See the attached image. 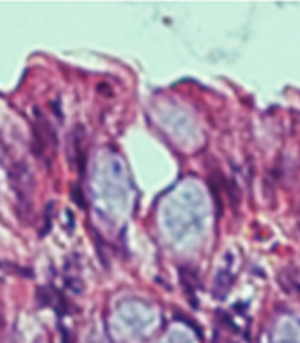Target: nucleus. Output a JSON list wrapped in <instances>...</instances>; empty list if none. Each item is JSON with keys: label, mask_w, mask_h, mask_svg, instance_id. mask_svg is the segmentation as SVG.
Returning a JSON list of instances; mask_svg holds the SVG:
<instances>
[{"label": "nucleus", "mask_w": 300, "mask_h": 343, "mask_svg": "<svg viewBox=\"0 0 300 343\" xmlns=\"http://www.w3.org/2000/svg\"><path fill=\"white\" fill-rule=\"evenodd\" d=\"M34 142L32 149L37 158H48V154L53 156L57 149V133L55 128L50 124L46 115L42 113L39 107H34Z\"/></svg>", "instance_id": "1"}, {"label": "nucleus", "mask_w": 300, "mask_h": 343, "mask_svg": "<svg viewBox=\"0 0 300 343\" xmlns=\"http://www.w3.org/2000/svg\"><path fill=\"white\" fill-rule=\"evenodd\" d=\"M9 182L11 188L16 193L20 207L30 209V196H32L36 182H34V175L27 163L25 161L14 163L9 170Z\"/></svg>", "instance_id": "2"}, {"label": "nucleus", "mask_w": 300, "mask_h": 343, "mask_svg": "<svg viewBox=\"0 0 300 343\" xmlns=\"http://www.w3.org/2000/svg\"><path fill=\"white\" fill-rule=\"evenodd\" d=\"M69 161L76 165L78 172L83 175L85 172V161H87V154L83 149V128L81 126H74L69 136Z\"/></svg>", "instance_id": "3"}, {"label": "nucleus", "mask_w": 300, "mask_h": 343, "mask_svg": "<svg viewBox=\"0 0 300 343\" xmlns=\"http://www.w3.org/2000/svg\"><path fill=\"white\" fill-rule=\"evenodd\" d=\"M180 281H182L184 292L187 294V297H189L193 308H198V301H196V297H194L198 287H201L198 271L194 269L193 265H184V267H180Z\"/></svg>", "instance_id": "4"}, {"label": "nucleus", "mask_w": 300, "mask_h": 343, "mask_svg": "<svg viewBox=\"0 0 300 343\" xmlns=\"http://www.w3.org/2000/svg\"><path fill=\"white\" fill-rule=\"evenodd\" d=\"M231 274L228 271H219L217 276L214 278V287H212V296L216 299H224L226 294L230 292V287H231Z\"/></svg>", "instance_id": "5"}, {"label": "nucleus", "mask_w": 300, "mask_h": 343, "mask_svg": "<svg viewBox=\"0 0 300 343\" xmlns=\"http://www.w3.org/2000/svg\"><path fill=\"white\" fill-rule=\"evenodd\" d=\"M221 175H217L216 179L212 181H208V186H210V193H212V198L216 202V209H217V216H221L222 214V198H221V193H222V181L219 179Z\"/></svg>", "instance_id": "6"}, {"label": "nucleus", "mask_w": 300, "mask_h": 343, "mask_svg": "<svg viewBox=\"0 0 300 343\" xmlns=\"http://www.w3.org/2000/svg\"><path fill=\"white\" fill-rule=\"evenodd\" d=\"M279 279H281L282 288H286L288 292H290V290H297V292H300V281L297 279L295 274H290V267H286V269L282 271L281 278Z\"/></svg>", "instance_id": "7"}, {"label": "nucleus", "mask_w": 300, "mask_h": 343, "mask_svg": "<svg viewBox=\"0 0 300 343\" xmlns=\"http://www.w3.org/2000/svg\"><path fill=\"white\" fill-rule=\"evenodd\" d=\"M222 188L226 190V193H228V196H230L233 207H237V205H239V200H240V191H239V186L235 184V181H231V179L222 181Z\"/></svg>", "instance_id": "8"}, {"label": "nucleus", "mask_w": 300, "mask_h": 343, "mask_svg": "<svg viewBox=\"0 0 300 343\" xmlns=\"http://www.w3.org/2000/svg\"><path fill=\"white\" fill-rule=\"evenodd\" d=\"M0 269L7 271V273H13V274H20V276H25V278H32V271L28 269V267H20V265L13 264V262H0Z\"/></svg>", "instance_id": "9"}, {"label": "nucleus", "mask_w": 300, "mask_h": 343, "mask_svg": "<svg viewBox=\"0 0 300 343\" xmlns=\"http://www.w3.org/2000/svg\"><path fill=\"white\" fill-rule=\"evenodd\" d=\"M53 202H50V204L46 205V211H44V228L41 230V237H44L48 232H50L51 228V213H53Z\"/></svg>", "instance_id": "10"}, {"label": "nucleus", "mask_w": 300, "mask_h": 343, "mask_svg": "<svg viewBox=\"0 0 300 343\" xmlns=\"http://www.w3.org/2000/svg\"><path fill=\"white\" fill-rule=\"evenodd\" d=\"M71 198H73V202L76 205H80V207H85L83 191H81V188H80V186H73V188H71Z\"/></svg>", "instance_id": "11"}, {"label": "nucleus", "mask_w": 300, "mask_h": 343, "mask_svg": "<svg viewBox=\"0 0 300 343\" xmlns=\"http://www.w3.org/2000/svg\"><path fill=\"white\" fill-rule=\"evenodd\" d=\"M4 313H2V308H0V329H2V327H4Z\"/></svg>", "instance_id": "12"}, {"label": "nucleus", "mask_w": 300, "mask_h": 343, "mask_svg": "<svg viewBox=\"0 0 300 343\" xmlns=\"http://www.w3.org/2000/svg\"><path fill=\"white\" fill-rule=\"evenodd\" d=\"M299 230H300V223H299Z\"/></svg>", "instance_id": "13"}]
</instances>
